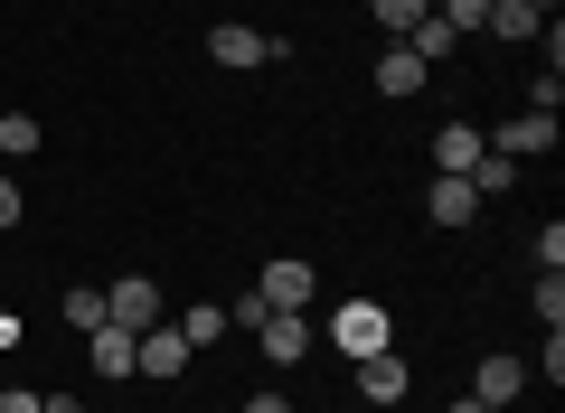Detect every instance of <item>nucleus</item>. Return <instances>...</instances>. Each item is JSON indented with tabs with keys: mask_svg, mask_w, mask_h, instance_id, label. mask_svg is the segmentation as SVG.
<instances>
[{
	"mask_svg": "<svg viewBox=\"0 0 565 413\" xmlns=\"http://www.w3.org/2000/svg\"><path fill=\"white\" fill-rule=\"evenodd\" d=\"M104 319L141 338L151 319H170V311H161V282H151V273H122V282H104Z\"/></svg>",
	"mask_w": 565,
	"mask_h": 413,
	"instance_id": "nucleus-2",
	"label": "nucleus"
},
{
	"mask_svg": "<svg viewBox=\"0 0 565 413\" xmlns=\"http://www.w3.org/2000/svg\"><path fill=\"white\" fill-rule=\"evenodd\" d=\"M424 76H434V66H424L405 39H386V57H377V95H386V104H405V95H424Z\"/></svg>",
	"mask_w": 565,
	"mask_h": 413,
	"instance_id": "nucleus-11",
	"label": "nucleus"
},
{
	"mask_svg": "<svg viewBox=\"0 0 565 413\" xmlns=\"http://www.w3.org/2000/svg\"><path fill=\"white\" fill-rule=\"evenodd\" d=\"M207 57L245 76V66H274V39H264V29H245V20H217V29H207Z\"/></svg>",
	"mask_w": 565,
	"mask_h": 413,
	"instance_id": "nucleus-7",
	"label": "nucleus"
},
{
	"mask_svg": "<svg viewBox=\"0 0 565 413\" xmlns=\"http://www.w3.org/2000/svg\"><path fill=\"white\" fill-rule=\"evenodd\" d=\"M481 29H490V39H509V47H527V39H537L546 20L527 10V0H490V20H481Z\"/></svg>",
	"mask_w": 565,
	"mask_h": 413,
	"instance_id": "nucleus-13",
	"label": "nucleus"
},
{
	"mask_svg": "<svg viewBox=\"0 0 565 413\" xmlns=\"http://www.w3.org/2000/svg\"><path fill=\"white\" fill-rule=\"evenodd\" d=\"M434 20H444V29H452V39H471V29H481V20H490V0H434Z\"/></svg>",
	"mask_w": 565,
	"mask_h": 413,
	"instance_id": "nucleus-18",
	"label": "nucleus"
},
{
	"mask_svg": "<svg viewBox=\"0 0 565 413\" xmlns=\"http://www.w3.org/2000/svg\"><path fill=\"white\" fill-rule=\"evenodd\" d=\"M444 413H490V404H481V394H452V404H444Z\"/></svg>",
	"mask_w": 565,
	"mask_h": 413,
	"instance_id": "nucleus-28",
	"label": "nucleus"
},
{
	"mask_svg": "<svg viewBox=\"0 0 565 413\" xmlns=\"http://www.w3.org/2000/svg\"><path fill=\"white\" fill-rule=\"evenodd\" d=\"M180 338H189V348H207V338H226V311H217V301H199V311L180 319Z\"/></svg>",
	"mask_w": 565,
	"mask_h": 413,
	"instance_id": "nucleus-20",
	"label": "nucleus"
},
{
	"mask_svg": "<svg viewBox=\"0 0 565 413\" xmlns=\"http://www.w3.org/2000/svg\"><path fill=\"white\" fill-rule=\"evenodd\" d=\"M95 338V376L104 385H114V376H132V329H114V319H104V329H85Z\"/></svg>",
	"mask_w": 565,
	"mask_h": 413,
	"instance_id": "nucleus-14",
	"label": "nucleus"
},
{
	"mask_svg": "<svg viewBox=\"0 0 565 413\" xmlns=\"http://www.w3.org/2000/svg\"><path fill=\"white\" fill-rule=\"evenodd\" d=\"M471 394H481L490 413H509L527 394V357H481V367H471Z\"/></svg>",
	"mask_w": 565,
	"mask_h": 413,
	"instance_id": "nucleus-8",
	"label": "nucleus"
},
{
	"mask_svg": "<svg viewBox=\"0 0 565 413\" xmlns=\"http://www.w3.org/2000/svg\"><path fill=\"white\" fill-rule=\"evenodd\" d=\"M0 348H20V311H0Z\"/></svg>",
	"mask_w": 565,
	"mask_h": 413,
	"instance_id": "nucleus-27",
	"label": "nucleus"
},
{
	"mask_svg": "<svg viewBox=\"0 0 565 413\" xmlns=\"http://www.w3.org/2000/svg\"><path fill=\"white\" fill-rule=\"evenodd\" d=\"M189 357H199V348H189V338L170 329V319H151V329L132 338V376H161V385H170V376L189 367Z\"/></svg>",
	"mask_w": 565,
	"mask_h": 413,
	"instance_id": "nucleus-5",
	"label": "nucleus"
},
{
	"mask_svg": "<svg viewBox=\"0 0 565 413\" xmlns=\"http://www.w3.org/2000/svg\"><path fill=\"white\" fill-rule=\"evenodd\" d=\"M0 226H20V178H0Z\"/></svg>",
	"mask_w": 565,
	"mask_h": 413,
	"instance_id": "nucleus-23",
	"label": "nucleus"
},
{
	"mask_svg": "<svg viewBox=\"0 0 565 413\" xmlns=\"http://www.w3.org/2000/svg\"><path fill=\"white\" fill-rule=\"evenodd\" d=\"M367 10H377V29H386V39H405V29H415L424 10H434V0H367Z\"/></svg>",
	"mask_w": 565,
	"mask_h": 413,
	"instance_id": "nucleus-19",
	"label": "nucleus"
},
{
	"mask_svg": "<svg viewBox=\"0 0 565 413\" xmlns=\"http://www.w3.org/2000/svg\"><path fill=\"white\" fill-rule=\"evenodd\" d=\"M245 413H292V404H282V394H245Z\"/></svg>",
	"mask_w": 565,
	"mask_h": 413,
	"instance_id": "nucleus-25",
	"label": "nucleus"
},
{
	"mask_svg": "<svg viewBox=\"0 0 565 413\" xmlns=\"http://www.w3.org/2000/svg\"><path fill=\"white\" fill-rule=\"evenodd\" d=\"M0 413H39V394H29V385H10V394H0Z\"/></svg>",
	"mask_w": 565,
	"mask_h": 413,
	"instance_id": "nucleus-24",
	"label": "nucleus"
},
{
	"mask_svg": "<svg viewBox=\"0 0 565 413\" xmlns=\"http://www.w3.org/2000/svg\"><path fill=\"white\" fill-rule=\"evenodd\" d=\"M39 122H29V113H0V160H29V151H39Z\"/></svg>",
	"mask_w": 565,
	"mask_h": 413,
	"instance_id": "nucleus-15",
	"label": "nucleus"
},
{
	"mask_svg": "<svg viewBox=\"0 0 565 413\" xmlns=\"http://www.w3.org/2000/svg\"><path fill=\"white\" fill-rule=\"evenodd\" d=\"M264 357H274V367H302V357H311V338H321V329H311V311H264Z\"/></svg>",
	"mask_w": 565,
	"mask_h": 413,
	"instance_id": "nucleus-6",
	"label": "nucleus"
},
{
	"mask_svg": "<svg viewBox=\"0 0 565 413\" xmlns=\"http://www.w3.org/2000/svg\"><path fill=\"white\" fill-rule=\"evenodd\" d=\"M490 151H500V160H537V151H556V113H519V122H500V132H490Z\"/></svg>",
	"mask_w": 565,
	"mask_h": 413,
	"instance_id": "nucleus-9",
	"label": "nucleus"
},
{
	"mask_svg": "<svg viewBox=\"0 0 565 413\" xmlns=\"http://www.w3.org/2000/svg\"><path fill=\"white\" fill-rule=\"evenodd\" d=\"M481 151H490V132H471V122H444V132H434V170L444 178H471Z\"/></svg>",
	"mask_w": 565,
	"mask_h": 413,
	"instance_id": "nucleus-10",
	"label": "nucleus"
},
{
	"mask_svg": "<svg viewBox=\"0 0 565 413\" xmlns=\"http://www.w3.org/2000/svg\"><path fill=\"white\" fill-rule=\"evenodd\" d=\"M39 413H85V404H76V394H39Z\"/></svg>",
	"mask_w": 565,
	"mask_h": 413,
	"instance_id": "nucleus-26",
	"label": "nucleus"
},
{
	"mask_svg": "<svg viewBox=\"0 0 565 413\" xmlns=\"http://www.w3.org/2000/svg\"><path fill=\"white\" fill-rule=\"evenodd\" d=\"M255 292H264V311H311V301H321V273H311L302 254H274Z\"/></svg>",
	"mask_w": 565,
	"mask_h": 413,
	"instance_id": "nucleus-4",
	"label": "nucleus"
},
{
	"mask_svg": "<svg viewBox=\"0 0 565 413\" xmlns=\"http://www.w3.org/2000/svg\"><path fill=\"white\" fill-rule=\"evenodd\" d=\"M321 338H330L340 357H377V348H396V311L359 292V301H340V311L321 319Z\"/></svg>",
	"mask_w": 565,
	"mask_h": 413,
	"instance_id": "nucleus-1",
	"label": "nucleus"
},
{
	"mask_svg": "<svg viewBox=\"0 0 565 413\" xmlns=\"http://www.w3.org/2000/svg\"><path fill=\"white\" fill-rule=\"evenodd\" d=\"M66 329H104V282H76L66 292Z\"/></svg>",
	"mask_w": 565,
	"mask_h": 413,
	"instance_id": "nucleus-16",
	"label": "nucleus"
},
{
	"mask_svg": "<svg viewBox=\"0 0 565 413\" xmlns=\"http://www.w3.org/2000/svg\"><path fill=\"white\" fill-rule=\"evenodd\" d=\"M471 188H481V197H509V188H519V160L481 151V170H471Z\"/></svg>",
	"mask_w": 565,
	"mask_h": 413,
	"instance_id": "nucleus-17",
	"label": "nucleus"
},
{
	"mask_svg": "<svg viewBox=\"0 0 565 413\" xmlns=\"http://www.w3.org/2000/svg\"><path fill=\"white\" fill-rule=\"evenodd\" d=\"M527 301H537V319H546V329L565 319V282H556V273H537V292H527Z\"/></svg>",
	"mask_w": 565,
	"mask_h": 413,
	"instance_id": "nucleus-22",
	"label": "nucleus"
},
{
	"mask_svg": "<svg viewBox=\"0 0 565 413\" xmlns=\"http://www.w3.org/2000/svg\"><path fill=\"white\" fill-rule=\"evenodd\" d=\"M349 367H359V404H367V413H396V404H405V385H415V367H405L396 348H377V357H349Z\"/></svg>",
	"mask_w": 565,
	"mask_h": 413,
	"instance_id": "nucleus-3",
	"label": "nucleus"
},
{
	"mask_svg": "<svg viewBox=\"0 0 565 413\" xmlns=\"http://www.w3.org/2000/svg\"><path fill=\"white\" fill-rule=\"evenodd\" d=\"M537 273H565V226H556V217L537 226Z\"/></svg>",
	"mask_w": 565,
	"mask_h": 413,
	"instance_id": "nucleus-21",
	"label": "nucleus"
},
{
	"mask_svg": "<svg viewBox=\"0 0 565 413\" xmlns=\"http://www.w3.org/2000/svg\"><path fill=\"white\" fill-rule=\"evenodd\" d=\"M424 217H434V226H471V217H481V188L434 170V188H424Z\"/></svg>",
	"mask_w": 565,
	"mask_h": 413,
	"instance_id": "nucleus-12",
	"label": "nucleus"
},
{
	"mask_svg": "<svg viewBox=\"0 0 565 413\" xmlns=\"http://www.w3.org/2000/svg\"><path fill=\"white\" fill-rule=\"evenodd\" d=\"M349 413H367V404H349Z\"/></svg>",
	"mask_w": 565,
	"mask_h": 413,
	"instance_id": "nucleus-29",
	"label": "nucleus"
}]
</instances>
